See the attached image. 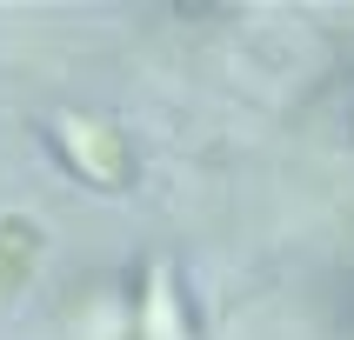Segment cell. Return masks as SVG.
I'll return each instance as SVG.
<instances>
[]
</instances>
